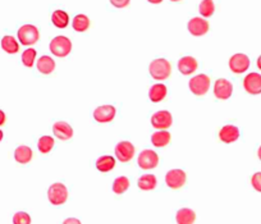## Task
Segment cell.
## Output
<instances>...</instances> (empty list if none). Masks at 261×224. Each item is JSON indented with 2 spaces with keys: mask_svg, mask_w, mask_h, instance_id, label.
Returning a JSON list of instances; mask_svg holds the SVG:
<instances>
[{
  "mask_svg": "<svg viewBox=\"0 0 261 224\" xmlns=\"http://www.w3.org/2000/svg\"><path fill=\"white\" fill-rule=\"evenodd\" d=\"M150 74L152 78L158 80V81H162V80H166L172 73V64L169 63V60L164 58L155 59V60L151 62L150 67Z\"/></svg>",
  "mask_w": 261,
  "mask_h": 224,
  "instance_id": "cell-1",
  "label": "cell"
},
{
  "mask_svg": "<svg viewBox=\"0 0 261 224\" xmlns=\"http://www.w3.org/2000/svg\"><path fill=\"white\" fill-rule=\"evenodd\" d=\"M50 52L58 58L70 56V52H72V41L66 36H56L50 42Z\"/></svg>",
  "mask_w": 261,
  "mask_h": 224,
  "instance_id": "cell-2",
  "label": "cell"
},
{
  "mask_svg": "<svg viewBox=\"0 0 261 224\" xmlns=\"http://www.w3.org/2000/svg\"><path fill=\"white\" fill-rule=\"evenodd\" d=\"M48 198L52 205L59 206L67 202L68 200V188L63 184H52L48 190Z\"/></svg>",
  "mask_w": 261,
  "mask_h": 224,
  "instance_id": "cell-3",
  "label": "cell"
},
{
  "mask_svg": "<svg viewBox=\"0 0 261 224\" xmlns=\"http://www.w3.org/2000/svg\"><path fill=\"white\" fill-rule=\"evenodd\" d=\"M18 40L22 45H34L40 40V32L34 24H24L18 30Z\"/></svg>",
  "mask_w": 261,
  "mask_h": 224,
  "instance_id": "cell-4",
  "label": "cell"
},
{
  "mask_svg": "<svg viewBox=\"0 0 261 224\" xmlns=\"http://www.w3.org/2000/svg\"><path fill=\"white\" fill-rule=\"evenodd\" d=\"M210 77L208 74H198L190 81V90L196 96L205 95L210 88Z\"/></svg>",
  "mask_w": 261,
  "mask_h": 224,
  "instance_id": "cell-5",
  "label": "cell"
},
{
  "mask_svg": "<svg viewBox=\"0 0 261 224\" xmlns=\"http://www.w3.org/2000/svg\"><path fill=\"white\" fill-rule=\"evenodd\" d=\"M186 180L187 176L182 169H172L166 176V186L172 190H178L183 187L186 184Z\"/></svg>",
  "mask_w": 261,
  "mask_h": 224,
  "instance_id": "cell-6",
  "label": "cell"
},
{
  "mask_svg": "<svg viewBox=\"0 0 261 224\" xmlns=\"http://www.w3.org/2000/svg\"><path fill=\"white\" fill-rule=\"evenodd\" d=\"M137 163H138L140 168L145 169V170L154 169L156 168L158 164H159V156H158V154L155 152L146 148V150L141 152V154L138 155Z\"/></svg>",
  "mask_w": 261,
  "mask_h": 224,
  "instance_id": "cell-7",
  "label": "cell"
},
{
  "mask_svg": "<svg viewBox=\"0 0 261 224\" xmlns=\"http://www.w3.org/2000/svg\"><path fill=\"white\" fill-rule=\"evenodd\" d=\"M134 152H136V148L130 141H122L116 148V159L122 163H128L134 156Z\"/></svg>",
  "mask_w": 261,
  "mask_h": 224,
  "instance_id": "cell-8",
  "label": "cell"
},
{
  "mask_svg": "<svg viewBox=\"0 0 261 224\" xmlns=\"http://www.w3.org/2000/svg\"><path fill=\"white\" fill-rule=\"evenodd\" d=\"M151 124L152 127L162 131V130H166V128L170 127L173 124V118H172V114L166 110H160L156 112L154 116H151Z\"/></svg>",
  "mask_w": 261,
  "mask_h": 224,
  "instance_id": "cell-9",
  "label": "cell"
},
{
  "mask_svg": "<svg viewBox=\"0 0 261 224\" xmlns=\"http://www.w3.org/2000/svg\"><path fill=\"white\" fill-rule=\"evenodd\" d=\"M250 67V58L246 54H234L232 58L230 59V68L236 74H241V73L246 72Z\"/></svg>",
  "mask_w": 261,
  "mask_h": 224,
  "instance_id": "cell-10",
  "label": "cell"
},
{
  "mask_svg": "<svg viewBox=\"0 0 261 224\" xmlns=\"http://www.w3.org/2000/svg\"><path fill=\"white\" fill-rule=\"evenodd\" d=\"M116 110L113 105H102L94 112V120L98 123H109L114 120Z\"/></svg>",
  "mask_w": 261,
  "mask_h": 224,
  "instance_id": "cell-11",
  "label": "cell"
},
{
  "mask_svg": "<svg viewBox=\"0 0 261 224\" xmlns=\"http://www.w3.org/2000/svg\"><path fill=\"white\" fill-rule=\"evenodd\" d=\"M233 94V86L228 80L219 78L216 80L214 84V95L215 98L220 100L230 99Z\"/></svg>",
  "mask_w": 261,
  "mask_h": 224,
  "instance_id": "cell-12",
  "label": "cell"
},
{
  "mask_svg": "<svg viewBox=\"0 0 261 224\" xmlns=\"http://www.w3.org/2000/svg\"><path fill=\"white\" fill-rule=\"evenodd\" d=\"M244 88L251 95L261 94V74L256 72L248 73L244 80Z\"/></svg>",
  "mask_w": 261,
  "mask_h": 224,
  "instance_id": "cell-13",
  "label": "cell"
},
{
  "mask_svg": "<svg viewBox=\"0 0 261 224\" xmlns=\"http://www.w3.org/2000/svg\"><path fill=\"white\" fill-rule=\"evenodd\" d=\"M187 27H188L190 34L194 36H204L209 31V24H208V20H202V18L200 17H194L192 18V20H190Z\"/></svg>",
  "mask_w": 261,
  "mask_h": 224,
  "instance_id": "cell-14",
  "label": "cell"
},
{
  "mask_svg": "<svg viewBox=\"0 0 261 224\" xmlns=\"http://www.w3.org/2000/svg\"><path fill=\"white\" fill-rule=\"evenodd\" d=\"M240 137V130L233 124H226L219 131V138L226 144H232L238 140Z\"/></svg>",
  "mask_w": 261,
  "mask_h": 224,
  "instance_id": "cell-15",
  "label": "cell"
},
{
  "mask_svg": "<svg viewBox=\"0 0 261 224\" xmlns=\"http://www.w3.org/2000/svg\"><path fill=\"white\" fill-rule=\"evenodd\" d=\"M198 67V63L194 56H183L178 62V70L184 76H188V74H192L194 72H196Z\"/></svg>",
  "mask_w": 261,
  "mask_h": 224,
  "instance_id": "cell-16",
  "label": "cell"
},
{
  "mask_svg": "<svg viewBox=\"0 0 261 224\" xmlns=\"http://www.w3.org/2000/svg\"><path fill=\"white\" fill-rule=\"evenodd\" d=\"M52 132L59 140H70L73 136V130L67 122H56L52 126Z\"/></svg>",
  "mask_w": 261,
  "mask_h": 224,
  "instance_id": "cell-17",
  "label": "cell"
},
{
  "mask_svg": "<svg viewBox=\"0 0 261 224\" xmlns=\"http://www.w3.org/2000/svg\"><path fill=\"white\" fill-rule=\"evenodd\" d=\"M166 94H168V88H166V84H156L150 88V91H148V98H150L151 102H160L166 99Z\"/></svg>",
  "mask_w": 261,
  "mask_h": 224,
  "instance_id": "cell-18",
  "label": "cell"
},
{
  "mask_svg": "<svg viewBox=\"0 0 261 224\" xmlns=\"http://www.w3.org/2000/svg\"><path fill=\"white\" fill-rule=\"evenodd\" d=\"M32 148L28 146H18L14 150V159L20 164H27L32 160Z\"/></svg>",
  "mask_w": 261,
  "mask_h": 224,
  "instance_id": "cell-19",
  "label": "cell"
},
{
  "mask_svg": "<svg viewBox=\"0 0 261 224\" xmlns=\"http://www.w3.org/2000/svg\"><path fill=\"white\" fill-rule=\"evenodd\" d=\"M151 142L155 148H166L170 142V134L166 130L162 131H156L151 136Z\"/></svg>",
  "mask_w": 261,
  "mask_h": 224,
  "instance_id": "cell-20",
  "label": "cell"
},
{
  "mask_svg": "<svg viewBox=\"0 0 261 224\" xmlns=\"http://www.w3.org/2000/svg\"><path fill=\"white\" fill-rule=\"evenodd\" d=\"M56 70V62L48 56H42L38 60V70L42 74H50Z\"/></svg>",
  "mask_w": 261,
  "mask_h": 224,
  "instance_id": "cell-21",
  "label": "cell"
},
{
  "mask_svg": "<svg viewBox=\"0 0 261 224\" xmlns=\"http://www.w3.org/2000/svg\"><path fill=\"white\" fill-rule=\"evenodd\" d=\"M176 220H177V224H194L196 220V214L192 209L183 208V209L178 210Z\"/></svg>",
  "mask_w": 261,
  "mask_h": 224,
  "instance_id": "cell-22",
  "label": "cell"
},
{
  "mask_svg": "<svg viewBox=\"0 0 261 224\" xmlns=\"http://www.w3.org/2000/svg\"><path fill=\"white\" fill-rule=\"evenodd\" d=\"M158 184V180L154 174H144L138 178L137 180V186L140 190L142 191H151V190H155Z\"/></svg>",
  "mask_w": 261,
  "mask_h": 224,
  "instance_id": "cell-23",
  "label": "cell"
},
{
  "mask_svg": "<svg viewBox=\"0 0 261 224\" xmlns=\"http://www.w3.org/2000/svg\"><path fill=\"white\" fill-rule=\"evenodd\" d=\"M114 166H116V159L110 155H104V156H100L99 159L96 160V169L99 172H110Z\"/></svg>",
  "mask_w": 261,
  "mask_h": 224,
  "instance_id": "cell-24",
  "label": "cell"
},
{
  "mask_svg": "<svg viewBox=\"0 0 261 224\" xmlns=\"http://www.w3.org/2000/svg\"><path fill=\"white\" fill-rule=\"evenodd\" d=\"M52 22L58 28H66L70 24V16L67 14V12H64L62 9H58L56 12H52Z\"/></svg>",
  "mask_w": 261,
  "mask_h": 224,
  "instance_id": "cell-25",
  "label": "cell"
},
{
  "mask_svg": "<svg viewBox=\"0 0 261 224\" xmlns=\"http://www.w3.org/2000/svg\"><path fill=\"white\" fill-rule=\"evenodd\" d=\"M2 48L8 54H16L20 50V44H18V41L16 40V38L10 35H6L2 38Z\"/></svg>",
  "mask_w": 261,
  "mask_h": 224,
  "instance_id": "cell-26",
  "label": "cell"
},
{
  "mask_svg": "<svg viewBox=\"0 0 261 224\" xmlns=\"http://www.w3.org/2000/svg\"><path fill=\"white\" fill-rule=\"evenodd\" d=\"M72 26L74 31L77 32H84L90 27V18L84 14H77L73 18Z\"/></svg>",
  "mask_w": 261,
  "mask_h": 224,
  "instance_id": "cell-27",
  "label": "cell"
},
{
  "mask_svg": "<svg viewBox=\"0 0 261 224\" xmlns=\"http://www.w3.org/2000/svg\"><path fill=\"white\" fill-rule=\"evenodd\" d=\"M54 145H56V142H54V138L52 136L40 137V140L38 142V148L41 154H49L54 148Z\"/></svg>",
  "mask_w": 261,
  "mask_h": 224,
  "instance_id": "cell-28",
  "label": "cell"
},
{
  "mask_svg": "<svg viewBox=\"0 0 261 224\" xmlns=\"http://www.w3.org/2000/svg\"><path fill=\"white\" fill-rule=\"evenodd\" d=\"M130 187V180L127 177H118L113 182V191L116 195H122Z\"/></svg>",
  "mask_w": 261,
  "mask_h": 224,
  "instance_id": "cell-29",
  "label": "cell"
},
{
  "mask_svg": "<svg viewBox=\"0 0 261 224\" xmlns=\"http://www.w3.org/2000/svg\"><path fill=\"white\" fill-rule=\"evenodd\" d=\"M201 16L202 17H212L215 12V4L212 0H202L198 6Z\"/></svg>",
  "mask_w": 261,
  "mask_h": 224,
  "instance_id": "cell-30",
  "label": "cell"
},
{
  "mask_svg": "<svg viewBox=\"0 0 261 224\" xmlns=\"http://www.w3.org/2000/svg\"><path fill=\"white\" fill-rule=\"evenodd\" d=\"M36 59V50L35 49H27L24 50V54H22V63H24V67L31 68L35 63Z\"/></svg>",
  "mask_w": 261,
  "mask_h": 224,
  "instance_id": "cell-31",
  "label": "cell"
},
{
  "mask_svg": "<svg viewBox=\"0 0 261 224\" xmlns=\"http://www.w3.org/2000/svg\"><path fill=\"white\" fill-rule=\"evenodd\" d=\"M13 224H31V216L24 212H18L13 216Z\"/></svg>",
  "mask_w": 261,
  "mask_h": 224,
  "instance_id": "cell-32",
  "label": "cell"
},
{
  "mask_svg": "<svg viewBox=\"0 0 261 224\" xmlns=\"http://www.w3.org/2000/svg\"><path fill=\"white\" fill-rule=\"evenodd\" d=\"M251 184L258 192H261V172L255 173L251 178Z\"/></svg>",
  "mask_w": 261,
  "mask_h": 224,
  "instance_id": "cell-33",
  "label": "cell"
},
{
  "mask_svg": "<svg viewBox=\"0 0 261 224\" xmlns=\"http://www.w3.org/2000/svg\"><path fill=\"white\" fill-rule=\"evenodd\" d=\"M130 0H110V3L113 4L116 8H126L130 4Z\"/></svg>",
  "mask_w": 261,
  "mask_h": 224,
  "instance_id": "cell-34",
  "label": "cell"
},
{
  "mask_svg": "<svg viewBox=\"0 0 261 224\" xmlns=\"http://www.w3.org/2000/svg\"><path fill=\"white\" fill-rule=\"evenodd\" d=\"M63 224H82V223L80 222V219L77 218H68L63 222Z\"/></svg>",
  "mask_w": 261,
  "mask_h": 224,
  "instance_id": "cell-35",
  "label": "cell"
},
{
  "mask_svg": "<svg viewBox=\"0 0 261 224\" xmlns=\"http://www.w3.org/2000/svg\"><path fill=\"white\" fill-rule=\"evenodd\" d=\"M6 123V113L3 110H0V126H3Z\"/></svg>",
  "mask_w": 261,
  "mask_h": 224,
  "instance_id": "cell-36",
  "label": "cell"
},
{
  "mask_svg": "<svg viewBox=\"0 0 261 224\" xmlns=\"http://www.w3.org/2000/svg\"><path fill=\"white\" fill-rule=\"evenodd\" d=\"M148 3H152V4H159V3H162V0H148Z\"/></svg>",
  "mask_w": 261,
  "mask_h": 224,
  "instance_id": "cell-37",
  "label": "cell"
},
{
  "mask_svg": "<svg viewBox=\"0 0 261 224\" xmlns=\"http://www.w3.org/2000/svg\"><path fill=\"white\" fill-rule=\"evenodd\" d=\"M258 70H261V56L258 58Z\"/></svg>",
  "mask_w": 261,
  "mask_h": 224,
  "instance_id": "cell-38",
  "label": "cell"
},
{
  "mask_svg": "<svg viewBox=\"0 0 261 224\" xmlns=\"http://www.w3.org/2000/svg\"><path fill=\"white\" fill-rule=\"evenodd\" d=\"M258 159L261 160V146L258 148Z\"/></svg>",
  "mask_w": 261,
  "mask_h": 224,
  "instance_id": "cell-39",
  "label": "cell"
},
{
  "mask_svg": "<svg viewBox=\"0 0 261 224\" xmlns=\"http://www.w3.org/2000/svg\"><path fill=\"white\" fill-rule=\"evenodd\" d=\"M3 136H4V134H3V131H0V141L3 140Z\"/></svg>",
  "mask_w": 261,
  "mask_h": 224,
  "instance_id": "cell-40",
  "label": "cell"
},
{
  "mask_svg": "<svg viewBox=\"0 0 261 224\" xmlns=\"http://www.w3.org/2000/svg\"><path fill=\"white\" fill-rule=\"evenodd\" d=\"M170 2H174V3H178V2H182V0H170Z\"/></svg>",
  "mask_w": 261,
  "mask_h": 224,
  "instance_id": "cell-41",
  "label": "cell"
}]
</instances>
